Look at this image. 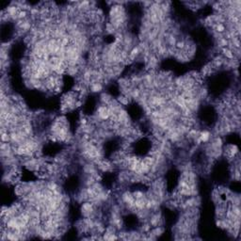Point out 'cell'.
Wrapping results in <instances>:
<instances>
[{
  "label": "cell",
  "mask_w": 241,
  "mask_h": 241,
  "mask_svg": "<svg viewBox=\"0 0 241 241\" xmlns=\"http://www.w3.org/2000/svg\"><path fill=\"white\" fill-rule=\"evenodd\" d=\"M103 89H104V84L101 82H91L90 83V86H89V90L92 93L101 92Z\"/></svg>",
  "instance_id": "cell-1"
},
{
  "label": "cell",
  "mask_w": 241,
  "mask_h": 241,
  "mask_svg": "<svg viewBox=\"0 0 241 241\" xmlns=\"http://www.w3.org/2000/svg\"><path fill=\"white\" fill-rule=\"evenodd\" d=\"M133 196L135 197V199H141V198H144L145 197V192L142 190H135L132 191Z\"/></svg>",
  "instance_id": "cell-4"
},
{
  "label": "cell",
  "mask_w": 241,
  "mask_h": 241,
  "mask_svg": "<svg viewBox=\"0 0 241 241\" xmlns=\"http://www.w3.org/2000/svg\"><path fill=\"white\" fill-rule=\"evenodd\" d=\"M211 133L208 131V130H201V132H200V136H199V139H200V141H201V142L202 143H207V142H209L210 141V139H211Z\"/></svg>",
  "instance_id": "cell-2"
},
{
  "label": "cell",
  "mask_w": 241,
  "mask_h": 241,
  "mask_svg": "<svg viewBox=\"0 0 241 241\" xmlns=\"http://www.w3.org/2000/svg\"><path fill=\"white\" fill-rule=\"evenodd\" d=\"M164 232H165V228H164L163 225H158V226H156V227L152 228V230H151V233H152L156 238L159 237L161 234H163Z\"/></svg>",
  "instance_id": "cell-3"
},
{
  "label": "cell",
  "mask_w": 241,
  "mask_h": 241,
  "mask_svg": "<svg viewBox=\"0 0 241 241\" xmlns=\"http://www.w3.org/2000/svg\"><path fill=\"white\" fill-rule=\"evenodd\" d=\"M1 141L2 142H11V136L9 132L1 134Z\"/></svg>",
  "instance_id": "cell-5"
}]
</instances>
